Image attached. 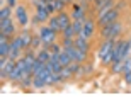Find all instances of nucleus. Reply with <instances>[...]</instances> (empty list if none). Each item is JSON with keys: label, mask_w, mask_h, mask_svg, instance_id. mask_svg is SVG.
Returning <instances> with one entry per match:
<instances>
[{"label": "nucleus", "mask_w": 131, "mask_h": 102, "mask_svg": "<svg viewBox=\"0 0 131 102\" xmlns=\"http://www.w3.org/2000/svg\"><path fill=\"white\" fill-rule=\"evenodd\" d=\"M129 51H131V41H126V44H124V51H123V61L128 58Z\"/></svg>", "instance_id": "obj_20"}, {"label": "nucleus", "mask_w": 131, "mask_h": 102, "mask_svg": "<svg viewBox=\"0 0 131 102\" xmlns=\"http://www.w3.org/2000/svg\"><path fill=\"white\" fill-rule=\"evenodd\" d=\"M58 61H60L61 65H63V66H68V65L72 63V58H70V54H68L67 51L63 49V51H61V53L58 54Z\"/></svg>", "instance_id": "obj_14"}, {"label": "nucleus", "mask_w": 131, "mask_h": 102, "mask_svg": "<svg viewBox=\"0 0 131 102\" xmlns=\"http://www.w3.org/2000/svg\"><path fill=\"white\" fill-rule=\"evenodd\" d=\"M7 17H10V9L9 7H4V9L0 10V19H7Z\"/></svg>", "instance_id": "obj_22"}, {"label": "nucleus", "mask_w": 131, "mask_h": 102, "mask_svg": "<svg viewBox=\"0 0 131 102\" xmlns=\"http://www.w3.org/2000/svg\"><path fill=\"white\" fill-rule=\"evenodd\" d=\"M72 17H73V20H80V22H85V9H82V7L75 5Z\"/></svg>", "instance_id": "obj_8"}, {"label": "nucleus", "mask_w": 131, "mask_h": 102, "mask_svg": "<svg viewBox=\"0 0 131 102\" xmlns=\"http://www.w3.org/2000/svg\"><path fill=\"white\" fill-rule=\"evenodd\" d=\"M117 15H119V12H117L116 9H111L106 15H104V17L97 19V22H99V26H101V27H104V26H107V24L116 22V20H117Z\"/></svg>", "instance_id": "obj_3"}, {"label": "nucleus", "mask_w": 131, "mask_h": 102, "mask_svg": "<svg viewBox=\"0 0 131 102\" xmlns=\"http://www.w3.org/2000/svg\"><path fill=\"white\" fill-rule=\"evenodd\" d=\"M44 2H46V4H53L54 0H44Z\"/></svg>", "instance_id": "obj_26"}, {"label": "nucleus", "mask_w": 131, "mask_h": 102, "mask_svg": "<svg viewBox=\"0 0 131 102\" xmlns=\"http://www.w3.org/2000/svg\"><path fill=\"white\" fill-rule=\"evenodd\" d=\"M36 60H38V56H34L32 53H27L24 56L26 66H27V72H29V73H32V66H34V63H36Z\"/></svg>", "instance_id": "obj_10"}, {"label": "nucleus", "mask_w": 131, "mask_h": 102, "mask_svg": "<svg viewBox=\"0 0 131 102\" xmlns=\"http://www.w3.org/2000/svg\"><path fill=\"white\" fill-rule=\"evenodd\" d=\"M114 46H116V41L114 39H106L104 44L101 46V49H99V58H104L106 54H109L114 49Z\"/></svg>", "instance_id": "obj_4"}, {"label": "nucleus", "mask_w": 131, "mask_h": 102, "mask_svg": "<svg viewBox=\"0 0 131 102\" xmlns=\"http://www.w3.org/2000/svg\"><path fill=\"white\" fill-rule=\"evenodd\" d=\"M124 80H126L128 83H131V72H126V73H124Z\"/></svg>", "instance_id": "obj_24"}, {"label": "nucleus", "mask_w": 131, "mask_h": 102, "mask_svg": "<svg viewBox=\"0 0 131 102\" xmlns=\"http://www.w3.org/2000/svg\"><path fill=\"white\" fill-rule=\"evenodd\" d=\"M92 2H94V0H92Z\"/></svg>", "instance_id": "obj_28"}, {"label": "nucleus", "mask_w": 131, "mask_h": 102, "mask_svg": "<svg viewBox=\"0 0 131 102\" xmlns=\"http://www.w3.org/2000/svg\"><path fill=\"white\" fill-rule=\"evenodd\" d=\"M58 20H60V27H61V31L70 26V15L65 14V12H58Z\"/></svg>", "instance_id": "obj_11"}, {"label": "nucleus", "mask_w": 131, "mask_h": 102, "mask_svg": "<svg viewBox=\"0 0 131 102\" xmlns=\"http://www.w3.org/2000/svg\"><path fill=\"white\" fill-rule=\"evenodd\" d=\"M39 43H43V39H41V36L38 34V36H34V38H32V43H31V48H38V46H39Z\"/></svg>", "instance_id": "obj_23"}, {"label": "nucleus", "mask_w": 131, "mask_h": 102, "mask_svg": "<svg viewBox=\"0 0 131 102\" xmlns=\"http://www.w3.org/2000/svg\"><path fill=\"white\" fill-rule=\"evenodd\" d=\"M65 0H54L53 2V9H54V12H63V7H65Z\"/></svg>", "instance_id": "obj_17"}, {"label": "nucleus", "mask_w": 131, "mask_h": 102, "mask_svg": "<svg viewBox=\"0 0 131 102\" xmlns=\"http://www.w3.org/2000/svg\"><path fill=\"white\" fill-rule=\"evenodd\" d=\"M15 15H17V19H19V24H22V26L27 24V14H26V9L22 7V5H19V7H17Z\"/></svg>", "instance_id": "obj_9"}, {"label": "nucleus", "mask_w": 131, "mask_h": 102, "mask_svg": "<svg viewBox=\"0 0 131 102\" xmlns=\"http://www.w3.org/2000/svg\"><path fill=\"white\" fill-rule=\"evenodd\" d=\"M39 36H41V39H43V44H51L54 41V38H56V32H54L49 26L48 27L44 26V27L39 29Z\"/></svg>", "instance_id": "obj_2"}, {"label": "nucleus", "mask_w": 131, "mask_h": 102, "mask_svg": "<svg viewBox=\"0 0 131 102\" xmlns=\"http://www.w3.org/2000/svg\"><path fill=\"white\" fill-rule=\"evenodd\" d=\"M121 31H123V26L116 20V22H112V24L104 26L102 31H101V34H102V38H104V39H116L117 36L121 34Z\"/></svg>", "instance_id": "obj_1"}, {"label": "nucleus", "mask_w": 131, "mask_h": 102, "mask_svg": "<svg viewBox=\"0 0 131 102\" xmlns=\"http://www.w3.org/2000/svg\"><path fill=\"white\" fill-rule=\"evenodd\" d=\"M65 2H67V4H68V2H72V0H65Z\"/></svg>", "instance_id": "obj_27"}, {"label": "nucleus", "mask_w": 131, "mask_h": 102, "mask_svg": "<svg viewBox=\"0 0 131 102\" xmlns=\"http://www.w3.org/2000/svg\"><path fill=\"white\" fill-rule=\"evenodd\" d=\"M61 32H63V38H73V36H75V31H73L72 24L68 26V27H65V29L61 31Z\"/></svg>", "instance_id": "obj_18"}, {"label": "nucleus", "mask_w": 131, "mask_h": 102, "mask_svg": "<svg viewBox=\"0 0 131 102\" xmlns=\"http://www.w3.org/2000/svg\"><path fill=\"white\" fill-rule=\"evenodd\" d=\"M19 36H20V39H22V43H24V48H31L32 38H31V32H29V31H22Z\"/></svg>", "instance_id": "obj_12"}, {"label": "nucleus", "mask_w": 131, "mask_h": 102, "mask_svg": "<svg viewBox=\"0 0 131 102\" xmlns=\"http://www.w3.org/2000/svg\"><path fill=\"white\" fill-rule=\"evenodd\" d=\"M49 27L54 31V32H58V31H61V27H60V20H58V15L56 17H51L49 19Z\"/></svg>", "instance_id": "obj_16"}, {"label": "nucleus", "mask_w": 131, "mask_h": 102, "mask_svg": "<svg viewBox=\"0 0 131 102\" xmlns=\"http://www.w3.org/2000/svg\"><path fill=\"white\" fill-rule=\"evenodd\" d=\"M94 31H95V24H94V20L87 19L85 22H83V27H82V32H80V36H83V38H92Z\"/></svg>", "instance_id": "obj_5"}, {"label": "nucleus", "mask_w": 131, "mask_h": 102, "mask_svg": "<svg viewBox=\"0 0 131 102\" xmlns=\"http://www.w3.org/2000/svg\"><path fill=\"white\" fill-rule=\"evenodd\" d=\"M112 2L114 0H94V7L97 10L104 9V7H107V5H112Z\"/></svg>", "instance_id": "obj_15"}, {"label": "nucleus", "mask_w": 131, "mask_h": 102, "mask_svg": "<svg viewBox=\"0 0 131 102\" xmlns=\"http://www.w3.org/2000/svg\"><path fill=\"white\" fill-rule=\"evenodd\" d=\"M123 65H124V61H114L112 63V72L114 73H119V72H123Z\"/></svg>", "instance_id": "obj_19"}, {"label": "nucleus", "mask_w": 131, "mask_h": 102, "mask_svg": "<svg viewBox=\"0 0 131 102\" xmlns=\"http://www.w3.org/2000/svg\"><path fill=\"white\" fill-rule=\"evenodd\" d=\"M75 46H77L78 49L85 51V53H89V39L83 38V36H80V34L75 38Z\"/></svg>", "instance_id": "obj_7"}, {"label": "nucleus", "mask_w": 131, "mask_h": 102, "mask_svg": "<svg viewBox=\"0 0 131 102\" xmlns=\"http://www.w3.org/2000/svg\"><path fill=\"white\" fill-rule=\"evenodd\" d=\"M15 2H17V0H7V5H9V7H14Z\"/></svg>", "instance_id": "obj_25"}, {"label": "nucleus", "mask_w": 131, "mask_h": 102, "mask_svg": "<svg viewBox=\"0 0 131 102\" xmlns=\"http://www.w3.org/2000/svg\"><path fill=\"white\" fill-rule=\"evenodd\" d=\"M0 31H2V34H5V36L14 34V26H12V22H10V17L0 19Z\"/></svg>", "instance_id": "obj_6"}, {"label": "nucleus", "mask_w": 131, "mask_h": 102, "mask_svg": "<svg viewBox=\"0 0 131 102\" xmlns=\"http://www.w3.org/2000/svg\"><path fill=\"white\" fill-rule=\"evenodd\" d=\"M36 19H38L39 22H46V20L49 19V10H48V9H38Z\"/></svg>", "instance_id": "obj_13"}, {"label": "nucleus", "mask_w": 131, "mask_h": 102, "mask_svg": "<svg viewBox=\"0 0 131 102\" xmlns=\"http://www.w3.org/2000/svg\"><path fill=\"white\" fill-rule=\"evenodd\" d=\"M112 9V5H107V7H104V9H101V10H97V19H101V17H104V15L109 12V10Z\"/></svg>", "instance_id": "obj_21"}]
</instances>
